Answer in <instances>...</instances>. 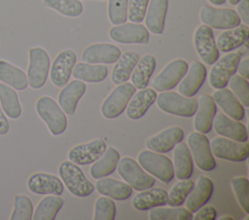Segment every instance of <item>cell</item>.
Listing matches in <instances>:
<instances>
[{
  "label": "cell",
  "instance_id": "18",
  "mask_svg": "<svg viewBox=\"0 0 249 220\" xmlns=\"http://www.w3.org/2000/svg\"><path fill=\"white\" fill-rule=\"evenodd\" d=\"M212 125L215 132L220 136L239 142H245L248 140L246 126L238 120L229 117L224 112L215 114Z\"/></svg>",
  "mask_w": 249,
  "mask_h": 220
},
{
  "label": "cell",
  "instance_id": "4",
  "mask_svg": "<svg viewBox=\"0 0 249 220\" xmlns=\"http://www.w3.org/2000/svg\"><path fill=\"white\" fill-rule=\"evenodd\" d=\"M157 106L162 111L182 117L193 116L197 109V100L173 91L161 92L157 96Z\"/></svg>",
  "mask_w": 249,
  "mask_h": 220
},
{
  "label": "cell",
  "instance_id": "12",
  "mask_svg": "<svg viewBox=\"0 0 249 220\" xmlns=\"http://www.w3.org/2000/svg\"><path fill=\"white\" fill-rule=\"evenodd\" d=\"M188 68L189 65L184 59L177 58L172 60L153 79V88L161 92L174 88L185 76Z\"/></svg>",
  "mask_w": 249,
  "mask_h": 220
},
{
  "label": "cell",
  "instance_id": "37",
  "mask_svg": "<svg viewBox=\"0 0 249 220\" xmlns=\"http://www.w3.org/2000/svg\"><path fill=\"white\" fill-rule=\"evenodd\" d=\"M0 106L6 116L18 119L22 112L16 89L6 83H0Z\"/></svg>",
  "mask_w": 249,
  "mask_h": 220
},
{
  "label": "cell",
  "instance_id": "34",
  "mask_svg": "<svg viewBox=\"0 0 249 220\" xmlns=\"http://www.w3.org/2000/svg\"><path fill=\"white\" fill-rule=\"evenodd\" d=\"M156 66V58L151 54H145L139 58L130 76L131 83L135 88L143 89L148 86L150 78L153 75Z\"/></svg>",
  "mask_w": 249,
  "mask_h": 220
},
{
  "label": "cell",
  "instance_id": "42",
  "mask_svg": "<svg viewBox=\"0 0 249 220\" xmlns=\"http://www.w3.org/2000/svg\"><path fill=\"white\" fill-rule=\"evenodd\" d=\"M33 216V204L30 198L23 194L14 198V208L10 220H31Z\"/></svg>",
  "mask_w": 249,
  "mask_h": 220
},
{
  "label": "cell",
  "instance_id": "47",
  "mask_svg": "<svg viewBox=\"0 0 249 220\" xmlns=\"http://www.w3.org/2000/svg\"><path fill=\"white\" fill-rule=\"evenodd\" d=\"M150 0H128L127 18L131 22L141 23L143 21Z\"/></svg>",
  "mask_w": 249,
  "mask_h": 220
},
{
  "label": "cell",
  "instance_id": "16",
  "mask_svg": "<svg viewBox=\"0 0 249 220\" xmlns=\"http://www.w3.org/2000/svg\"><path fill=\"white\" fill-rule=\"evenodd\" d=\"M107 145L101 139L78 144L68 152L69 161L77 165H89L95 162L105 152Z\"/></svg>",
  "mask_w": 249,
  "mask_h": 220
},
{
  "label": "cell",
  "instance_id": "3",
  "mask_svg": "<svg viewBox=\"0 0 249 220\" xmlns=\"http://www.w3.org/2000/svg\"><path fill=\"white\" fill-rule=\"evenodd\" d=\"M36 111L53 136L62 134L67 126V118L59 105L50 96H42L36 102Z\"/></svg>",
  "mask_w": 249,
  "mask_h": 220
},
{
  "label": "cell",
  "instance_id": "44",
  "mask_svg": "<svg viewBox=\"0 0 249 220\" xmlns=\"http://www.w3.org/2000/svg\"><path fill=\"white\" fill-rule=\"evenodd\" d=\"M116 216V204L106 196L99 197L94 204V220H114Z\"/></svg>",
  "mask_w": 249,
  "mask_h": 220
},
{
  "label": "cell",
  "instance_id": "53",
  "mask_svg": "<svg viewBox=\"0 0 249 220\" xmlns=\"http://www.w3.org/2000/svg\"><path fill=\"white\" fill-rule=\"evenodd\" d=\"M230 5H237L239 2H240V0H226Z\"/></svg>",
  "mask_w": 249,
  "mask_h": 220
},
{
  "label": "cell",
  "instance_id": "48",
  "mask_svg": "<svg viewBox=\"0 0 249 220\" xmlns=\"http://www.w3.org/2000/svg\"><path fill=\"white\" fill-rule=\"evenodd\" d=\"M193 218L195 220H215L217 218V212L212 205H202L196 211V214L193 216Z\"/></svg>",
  "mask_w": 249,
  "mask_h": 220
},
{
  "label": "cell",
  "instance_id": "29",
  "mask_svg": "<svg viewBox=\"0 0 249 220\" xmlns=\"http://www.w3.org/2000/svg\"><path fill=\"white\" fill-rule=\"evenodd\" d=\"M95 188L99 194L117 201H124L132 194V188L127 183L112 177L98 178Z\"/></svg>",
  "mask_w": 249,
  "mask_h": 220
},
{
  "label": "cell",
  "instance_id": "38",
  "mask_svg": "<svg viewBox=\"0 0 249 220\" xmlns=\"http://www.w3.org/2000/svg\"><path fill=\"white\" fill-rule=\"evenodd\" d=\"M64 200L58 195H48L37 204L33 212V220H53L61 209Z\"/></svg>",
  "mask_w": 249,
  "mask_h": 220
},
{
  "label": "cell",
  "instance_id": "43",
  "mask_svg": "<svg viewBox=\"0 0 249 220\" xmlns=\"http://www.w3.org/2000/svg\"><path fill=\"white\" fill-rule=\"evenodd\" d=\"M232 190L237 202L245 213H249V180L245 176H236L231 179Z\"/></svg>",
  "mask_w": 249,
  "mask_h": 220
},
{
  "label": "cell",
  "instance_id": "30",
  "mask_svg": "<svg viewBox=\"0 0 249 220\" xmlns=\"http://www.w3.org/2000/svg\"><path fill=\"white\" fill-rule=\"evenodd\" d=\"M173 148L174 175L178 179L190 178L194 172V161L188 145L180 141Z\"/></svg>",
  "mask_w": 249,
  "mask_h": 220
},
{
  "label": "cell",
  "instance_id": "2",
  "mask_svg": "<svg viewBox=\"0 0 249 220\" xmlns=\"http://www.w3.org/2000/svg\"><path fill=\"white\" fill-rule=\"evenodd\" d=\"M28 68H27V81L28 85L33 89L43 87L47 81L51 59L47 50L41 47H34L28 50Z\"/></svg>",
  "mask_w": 249,
  "mask_h": 220
},
{
  "label": "cell",
  "instance_id": "17",
  "mask_svg": "<svg viewBox=\"0 0 249 220\" xmlns=\"http://www.w3.org/2000/svg\"><path fill=\"white\" fill-rule=\"evenodd\" d=\"M121 49L109 43H97L87 47L82 53V60L90 64H113L121 56Z\"/></svg>",
  "mask_w": 249,
  "mask_h": 220
},
{
  "label": "cell",
  "instance_id": "46",
  "mask_svg": "<svg viewBox=\"0 0 249 220\" xmlns=\"http://www.w3.org/2000/svg\"><path fill=\"white\" fill-rule=\"evenodd\" d=\"M128 0H108V17L112 24L119 25L127 19Z\"/></svg>",
  "mask_w": 249,
  "mask_h": 220
},
{
  "label": "cell",
  "instance_id": "40",
  "mask_svg": "<svg viewBox=\"0 0 249 220\" xmlns=\"http://www.w3.org/2000/svg\"><path fill=\"white\" fill-rule=\"evenodd\" d=\"M43 4L69 17L79 16L83 13V4L80 0H43Z\"/></svg>",
  "mask_w": 249,
  "mask_h": 220
},
{
  "label": "cell",
  "instance_id": "33",
  "mask_svg": "<svg viewBox=\"0 0 249 220\" xmlns=\"http://www.w3.org/2000/svg\"><path fill=\"white\" fill-rule=\"evenodd\" d=\"M120 160V152L113 146L106 148L103 155L93 162L89 173L93 178H101L111 174L117 168Z\"/></svg>",
  "mask_w": 249,
  "mask_h": 220
},
{
  "label": "cell",
  "instance_id": "49",
  "mask_svg": "<svg viewBox=\"0 0 249 220\" xmlns=\"http://www.w3.org/2000/svg\"><path fill=\"white\" fill-rule=\"evenodd\" d=\"M237 15L246 25L249 24V0H240L237 4Z\"/></svg>",
  "mask_w": 249,
  "mask_h": 220
},
{
  "label": "cell",
  "instance_id": "1",
  "mask_svg": "<svg viewBox=\"0 0 249 220\" xmlns=\"http://www.w3.org/2000/svg\"><path fill=\"white\" fill-rule=\"evenodd\" d=\"M58 173L68 191L77 197L89 196L94 190L79 165L71 161H63L58 167Z\"/></svg>",
  "mask_w": 249,
  "mask_h": 220
},
{
  "label": "cell",
  "instance_id": "52",
  "mask_svg": "<svg viewBox=\"0 0 249 220\" xmlns=\"http://www.w3.org/2000/svg\"><path fill=\"white\" fill-rule=\"evenodd\" d=\"M211 4H213V5H217V6H219V5H223V4H225L226 3V0H208Z\"/></svg>",
  "mask_w": 249,
  "mask_h": 220
},
{
  "label": "cell",
  "instance_id": "41",
  "mask_svg": "<svg viewBox=\"0 0 249 220\" xmlns=\"http://www.w3.org/2000/svg\"><path fill=\"white\" fill-rule=\"evenodd\" d=\"M195 185V182L188 179H180L177 183H175L169 193L167 194V201L166 204L169 206H180L184 204L187 196L191 192Z\"/></svg>",
  "mask_w": 249,
  "mask_h": 220
},
{
  "label": "cell",
  "instance_id": "14",
  "mask_svg": "<svg viewBox=\"0 0 249 220\" xmlns=\"http://www.w3.org/2000/svg\"><path fill=\"white\" fill-rule=\"evenodd\" d=\"M110 38L120 44H141L149 43V31L141 23L129 22L115 25L109 31Z\"/></svg>",
  "mask_w": 249,
  "mask_h": 220
},
{
  "label": "cell",
  "instance_id": "8",
  "mask_svg": "<svg viewBox=\"0 0 249 220\" xmlns=\"http://www.w3.org/2000/svg\"><path fill=\"white\" fill-rule=\"evenodd\" d=\"M188 147L191 151L193 161L198 169L210 172L217 166L210 149L207 137L200 132H192L188 136Z\"/></svg>",
  "mask_w": 249,
  "mask_h": 220
},
{
  "label": "cell",
  "instance_id": "13",
  "mask_svg": "<svg viewBox=\"0 0 249 220\" xmlns=\"http://www.w3.org/2000/svg\"><path fill=\"white\" fill-rule=\"evenodd\" d=\"M194 45L199 58L207 65H213L219 59V49L214 40L212 29L199 25L194 34Z\"/></svg>",
  "mask_w": 249,
  "mask_h": 220
},
{
  "label": "cell",
  "instance_id": "6",
  "mask_svg": "<svg viewBox=\"0 0 249 220\" xmlns=\"http://www.w3.org/2000/svg\"><path fill=\"white\" fill-rule=\"evenodd\" d=\"M138 163L146 172L162 182L168 183L174 177V169L171 160L152 150H142L138 154Z\"/></svg>",
  "mask_w": 249,
  "mask_h": 220
},
{
  "label": "cell",
  "instance_id": "21",
  "mask_svg": "<svg viewBox=\"0 0 249 220\" xmlns=\"http://www.w3.org/2000/svg\"><path fill=\"white\" fill-rule=\"evenodd\" d=\"M206 79V68L199 61L192 62L187 73L179 81L178 91L186 97L195 96Z\"/></svg>",
  "mask_w": 249,
  "mask_h": 220
},
{
  "label": "cell",
  "instance_id": "19",
  "mask_svg": "<svg viewBox=\"0 0 249 220\" xmlns=\"http://www.w3.org/2000/svg\"><path fill=\"white\" fill-rule=\"evenodd\" d=\"M27 188L37 195H58L63 193V182L54 174L35 173L27 179Z\"/></svg>",
  "mask_w": 249,
  "mask_h": 220
},
{
  "label": "cell",
  "instance_id": "50",
  "mask_svg": "<svg viewBox=\"0 0 249 220\" xmlns=\"http://www.w3.org/2000/svg\"><path fill=\"white\" fill-rule=\"evenodd\" d=\"M236 72H238L239 76H241L242 78L246 79H249V58L248 57L239 61Z\"/></svg>",
  "mask_w": 249,
  "mask_h": 220
},
{
  "label": "cell",
  "instance_id": "32",
  "mask_svg": "<svg viewBox=\"0 0 249 220\" xmlns=\"http://www.w3.org/2000/svg\"><path fill=\"white\" fill-rule=\"evenodd\" d=\"M140 56L132 50L124 51L121 54L111 73V79L115 84H121L130 79L131 73L137 64Z\"/></svg>",
  "mask_w": 249,
  "mask_h": 220
},
{
  "label": "cell",
  "instance_id": "22",
  "mask_svg": "<svg viewBox=\"0 0 249 220\" xmlns=\"http://www.w3.org/2000/svg\"><path fill=\"white\" fill-rule=\"evenodd\" d=\"M217 113L216 103L212 96L203 94L198 98L197 109L195 115L194 127L197 132L207 134L212 128V122Z\"/></svg>",
  "mask_w": 249,
  "mask_h": 220
},
{
  "label": "cell",
  "instance_id": "24",
  "mask_svg": "<svg viewBox=\"0 0 249 220\" xmlns=\"http://www.w3.org/2000/svg\"><path fill=\"white\" fill-rule=\"evenodd\" d=\"M212 193V180L204 175L199 176L196 185H194L193 189L191 190L184 202L187 209L191 212H196L210 200Z\"/></svg>",
  "mask_w": 249,
  "mask_h": 220
},
{
  "label": "cell",
  "instance_id": "39",
  "mask_svg": "<svg viewBox=\"0 0 249 220\" xmlns=\"http://www.w3.org/2000/svg\"><path fill=\"white\" fill-rule=\"evenodd\" d=\"M151 220H191L193 212L185 207H154L149 213Z\"/></svg>",
  "mask_w": 249,
  "mask_h": 220
},
{
  "label": "cell",
  "instance_id": "20",
  "mask_svg": "<svg viewBox=\"0 0 249 220\" xmlns=\"http://www.w3.org/2000/svg\"><path fill=\"white\" fill-rule=\"evenodd\" d=\"M184 138V131L179 126H172L147 139L146 146L159 153H166Z\"/></svg>",
  "mask_w": 249,
  "mask_h": 220
},
{
  "label": "cell",
  "instance_id": "15",
  "mask_svg": "<svg viewBox=\"0 0 249 220\" xmlns=\"http://www.w3.org/2000/svg\"><path fill=\"white\" fill-rule=\"evenodd\" d=\"M76 60L73 49H64L56 55L50 67V78L55 86L63 87L69 81Z\"/></svg>",
  "mask_w": 249,
  "mask_h": 220
},
{
  "label": "cell",
  "instance_id": "10",
  "mask_svg": "<svg viewBox=\"0 0 249 220\" xmlns=\"http://www.w3.org/2000/svg\"><path fill=\"white\" fill-rule=\"evenodd\" d=\"M240 52H230L218 59L209 73V84L215 89L227 86L230 79L236 73Z\"/></svg>",
  "mask_w": 249,
  "mask_h": 220
},
{
  "label": "cell",
  "instance_id": "25",
  "mask_svg": "<svg viewBox=\"0 0 249 220\" xmlns=\"http://www.w3.org/2000/svg\"><path fill=\"white\" fill-rule=\"evenodd\" d=\"M212 98L214 102L222 109L225 114L234 120H242L245 115V110L239 100L228 88H220L214 91Z\"/></svg>",
  "mask_w": 249,
  "mask_h": 220
},
{
  "label": "cell",
  "instance_id": "31",
  "mask_svg": "<svg viewBox=\"0 0 249 220\" xmlns=\"http://www.w3.org/2000/svg\"><path fill=\"white\" fill-rule=\"evenodd\" d=\"M167 192L160 187L149 188L137 193L132 199V206L137 210H148L166 204Z\"/></svg>",
  "mask_w": 249,
  "mask_h": 220
},
{
  "label": "cell",
  "instance_id": "11",
  "mask_svg": "<svg viewBox=\"0 0 249 220\" xmlns=\"http://www.w3.org/2000/svg\"><path fill=\"white\" fill-rule=\"evenodd\" d=\"M209 144L212 154L220 159L231 162H243L249 156V144L246 141L239 142L225 137H217Z\"/></svg>",
  "mask_w": 249,
  "mask_h": 220
},
{
  "label": "cell",
  "instance_id": "27",
  "mask_svg": "<svg viewBox=\"0 0 249 220\" xmlns=\"http://www.w3.org/2000/svg\"><path fill=\"white\" fill-rule=\"evenodd\" d=\"M249 36V27L246 24H239L222 32L217 38V47L222 52L231 51L243 46Z\"/></svg>",
  "mask_w": 249,
  "mask_h": 220
},
{
  "label": "cell",
  "instance_id": "36",
  "mask_svg": "<svg viewBox=\"0 0 249 220\" xmlns=\"http://www.w3.org/2000/svg\"><path fill=\"white\" fill-rule=\"evenodd\" d=\"M108 68L103 64H90L80 62L75 64L72 70V76L86 82H100L106 79Z\"/></svg>",
  "mask_w": 249,
  "mask_h": 220
},
{
  "label": "cell",
  "instance_id": "7",
  "mask_svg": "<svg viewBox=\"0 0 249 220\" xmlns=\"http://www.w3.org/2000/svg\"><path fill=\"white\" fill-rule=\"evenodd\" d=\"M135 91L136 88L132 83L125 81L119 84L103 101L100 109L102 115L109 119L116 118L121 115L124 111Z\"/></svg>",
  "mask_w": 249,
  "mask_h": 220
},
{
  "label": "cell",
  "instance_id": "51",
  "mask_svg": "<svg viewBox=\"0 0 249 220\" xmlns=\"http://www.w3.org/2000/svg\"><path fill=\"white\" fill-rule=\"evenodd\" d=\"M10 130L9 120L0 106V136L6 135Z\"/></svg>",
  "mask_w": 249,
  "mask_h": 220
},
{
  "label": "cell",
  "instance_id": "35",
  "mask_svg": "<svg viewBox=\"0 0 249 220\" xmlns=\"http://www.w3.org/2000/svg\"><path fill=\"white\" fill-rule=\"evenodd\" d=\"M0 80L18 91H22L28 86L24 71L3 59H0Z\"/></svg>",
  "mask_w": 249,
  "mask_h": 220
},
{
  "label": "cell",
  "instance_id": "28",
  "mask_svg": "<svg viewBox=\"0 0 249 220\" xmlns=\"http://www.w3.org/2000/svg\"><path fill=\"white\" fill-rule=\"evenodd\" d=\"M145 15L147 29L153 34H162L167 13L168 0H150Z\"/></svg>",
  "mask_w": 249,
  "mask_h": 220
},
{
  "label": "cell",
  "instance_id": "23",
  "mask_svg": "<svg viewBox=\"0 0 249 220\" xmlns=\"http://www.w3.org/2000/svg\"><path fill=\"white\" fill-rule=\"evenodd\" d=\"M86 89V83L80 79L71 80L64 85L58 94V105L66 114L73 115L75 113L78 102Z\"/></svg>",
  "mask_w": 249,
  "mask_h": 220
},
{
  "label": "cell",
  "instance_id": "9",
  "mask_svg": "<svg viewBox=\"0 0 249 220\" xmlns=\"http://www.w3.org/2000/svg\"><path fill=\"white\" fill-rule=\"evenodd\" d=\"M199 18L202 23L215 29H231L240 24V17L234 10L208 5L201 6Z\"/></svg>",
  "mask_w": 249,
  "mask_h": 220
},
{
  "label": "cell",
  "instance_id": "5",
  "mask_svg": "<svg viewBox=\"0 0 249 220\" xmlns=\"http://www.w3.org/2000/svg\"><path fill=\"white\" fill-rule=\"evenodd\" d=\"M116 169L124 182L137 191L149 189L153 187L156 182V178L146 173L131 157L120 159Z\"/></svg>",
  "mask_w": 249,
  "mask_h": 220
},
{
  "label": "cell",
  "instance_id": "26",
  "mask_svg": "<svg viewBox=\"0 0 249 220\" xmlns=\"http://www.w3.org/2000/svg\"><path fill=\"white\" fill-rule=\"evenodd\" d=\"M157 92L154 88H143L133 94L126 106V115L133 120L141 118L156 102Z\"/></svg>",
  "mask_w": 249,
  "mask_h": 220
},
{
  "label": "cell",
  "instance_id": "45",
  "mask_svg": "<svg viewBox=\"0 0 249 220\" xmlns=\"http://www.w3.org/2000/svg\"><path fill=\"white\" fill-rule=\"evenodd\" d=\"M228 84L231 92L239 100L243 107H249V85L248 80L239 75H233Z\"/></svg>",
  "mask_w": 249,
  "mask_h": 220
},
{
  "label": "cell",
  "instance_id": "54",
  "mask_svg": "<svg viewBox=\"0 0 249 220\" xmlns=\"http://www.w3.org/2000/svg\"><path fill=\"white\" fill-rule=\"evenodd\" d=\"M219 219H220V220H232L233 218H232L231 216H229V215H224V216L220 217Z\"/></svg>",
  "mask_w": 249,
  "mask_h": 220
}]
</instances>
